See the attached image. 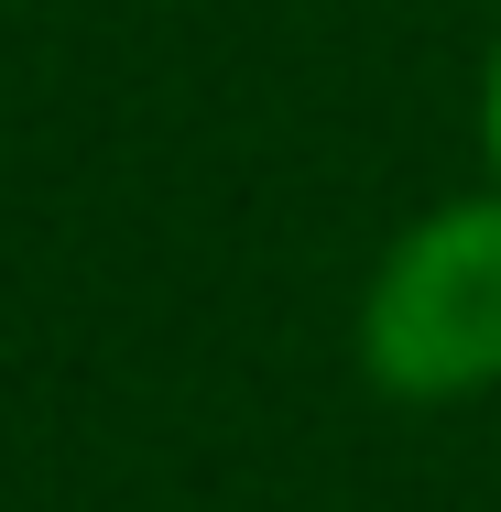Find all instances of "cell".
Returning a JSON list of instances; mask_svg holds the SVG:
<instances>
[{
	"label": "cell",
	"instance_id": "6da1fadb",
	"mask_svg": "<svg viewBox=\"0 0 501 512\" xmlns=\"http://www.w3.org/2000/svg\"><path fill=\"white\" fill-rule=\"evenodd\" d=\"M360 360L393 404H469L501 382V197H458L382 251Z\"/></svg>",
	"mask_w": 501,
	"mask_h": 512
},
{
	"label": "cell",
	"instance_id": "7a4b0ae2",
	"mask_svg": "<svg viewBox=\"0 0 501 512\" xmlns=\"http://www.w3.org/2000/svg\"><path fill=\"white\" fill-rule=\"evenodd\" d=\"M480 142H491V175H501V55H491V99H480Z\"/></svg>",
	"mask_w": 501,
	"mask_h": 512
}]
</instances>
